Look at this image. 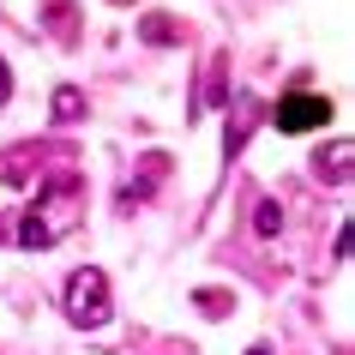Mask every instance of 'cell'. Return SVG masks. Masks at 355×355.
I'll return each mask as SVG.
<instances>
[{
  "mask_svg": "<svg viewBox=\"0 0 355 355\" xmlns=\"http://www.w3.org/2000/svg\"><path fill=\"white\" fill-rule=\"evenodd\" d=\"M73 223H78V181L60 175V181H49V193H42L37 205L19 217V247H55Z\"/></svg>",
  "mask_w": 355,
  "mask_h": 355,
  "instance_id": "obj_1",
  "label": "cell"
},
{
  "mask_svg": "<svg viewBox=\"0 0 355 355\" xmlns=\"http://www.w3.org/2000/svg\"><path fill=\"white\" fill-rule=\"evenodd\" d=\"M67 319H73L78 331H96L109 319V277L96 265H85V271L67 277Z\"/></svg>",
  "mask_w": 355,
  "mask_h": 355,
  "instance_id": "obj_2",
  "label": "cell"
},
{
  "mask_svg": "<svg viewBox=\"0 0 355 355\" xmlns=\"http://www.w3.org/2000/svg\"><path fill=\"white\" fill-rule=\"evenodd\" d=\"M331 114H337L331 96H319V91H289V96H277L271 127H277V132H319Z\"/></svg>",
  "mask_w": 355,
  "mask_h": 355,
  "instance_id": "obj_3",
  "label": "cell"
},
{
  "mask_svg": "<svg viewBox=\"0 0 355 355\" xmlns=\"http://www.w3.org/2000/svg\"><path fill=\"white\" fill-rule=\"evenodd\" d=\"M349 157H355V145H349V139H337L331 150H319V175H325L331 187H343V181H349Z\"/></svg>",
  "mask_w": 355,
  "mask_h": 355,
  "instance_id": "obj_4",
  "label": "cell"
},
{
  "mask_svg": "<svg viewBox=\"0 0 355 355\" xmlns=\"http://www.w3.org/2000/svg\"><path fill=\"white\" fill-rule=\"evenodd\" d=\"M78 114H85V96H78L73 85H60V91H55V121L67 127V121H78Z\"/></svg>",
  "mask_w": 355,
  "mask_h": 355,
  "instance_id": "obj_5",
  "label": "cell"
},
{
  "mask_svg": "<svg viewBox=\"0 0 355 355\" xmlns=\"http://www.w3.org/2000/svg\"><path fill=\"white\" fill-rule=\"evenodd\" d=\"M253 229H259V235H277V229H283V211L271 205V199H265V205L253 211Z\"/></svg>",
  "mask_w": 355,
  "mask_h": 355,
  "instance_id": "obj_6",
  "label": "cell"
},
{
  "mask_svg": "<svg viewBox=\"0 0 355 355\" xmlns=\"http://www.w3.org/2000/svg\"><path fill=\"white\" fill-rule=\"evenodd\" d=\"M168 37H175V24H168V19H145V42H168Z\"/></svg>",
  "mask_w": 355,
  "mask_h": 355,
  "instance_id": "obj_7",
  "label": "cell"
},
{
  "mask_svg": "<svg viewBox=\"0 0 355 355\" xmlns=\"http://www.w3.org/2000/svg\"><path fill=\"white\" fill-rule=\"evenodd\" d=\"M199 307H205V313H229V295H217V289H199Z\"/></svg>",
  "mask_w": 355,
  "mask_h": 355,
  "instance_id": "obj_8",
  "label": "cell"
},
{
  "mask_svg": "<svg viewBox=\"0 0 355 355\" xmlns=\"http://www.w3.org/2000/svg\"><path fill=\"white\" fill-rule=\"evenodd\" d=\"M6 96H12V73H6V60H0V109H6Z\"/></svg>",
  "mask_w": 355,
  "mask_h": 355,
  "instance_id": "obj_9",
  "label": "cell"
},
{
  "mask_svg": "<svg viewBox=\"0 0 355 355\" xmlns=\"http://www.w3.org/2000/svg\"><path fill=\"white\" fill-rule=\"evenodd\" d=\"M247 355H271V349H265V343H253V349H247Z\"/></svg>",
  "mask_w": 355,
  "mask_h": 355,
  "instance_id": "obj_10",
  "label": "cell"
}]
</instances>
